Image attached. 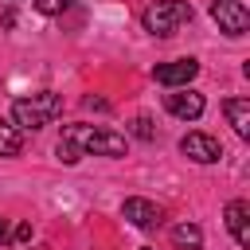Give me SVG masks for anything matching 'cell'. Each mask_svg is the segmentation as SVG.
Returning a JSON list of instances; mask_svg holds the SVG:
<instances>
[{"mask_svg":"<svg viewBox=\"0 0 250 250\" xmlns=\"http://www.w3.org/2000/svg\"><path fill=\"white\" fill-rule=\"evenodd\" d=\"M59 141H66L78 156H125V137L98 125H66Z\"/></svg>","mask_w":250,"mask_h":250,"instance_id":"cell-1","label":"cell"},{"mask_svg":"<svg viewBox=\"0 0 250 250\" xmlns=\"http://www.w3.org/2000/svg\"><path fill=\"white\" fill-rule=\"evenodd\" d=\"M59 113H62V98H59L55 90H39V94H31V98L12 102V121H16V129H43V125H51Z\"/></svg>","mask_w":250,"mask_h":250,"instance_id":"cell-2","label":"cell"},{"mask_svg":"<svg viewBox=\"0 0 250 250\" xmlns=\"http://www.w3.org/2000/svg\"><path fill=\"white\" fill-rule=\"evenodd\" d=\"M184 23H191V4L188 0H156L148 12H145V31L152 35H176Z\"/></svg>","mask_w":250,"mask_h":250,"instance_id":"cell-3","label":"cell"},{"mask_svg":"<svg viewBox=\"0 0 250 250\" xmlns=\"http://www.w3.org/2000/svg\"><path fill=\"white\" fill-rule=\"evenodd\" d=\"M211 20L227 35H246V27H250V12L242 0H211Z\"/></svg>","mask_w":250,"mask_h":250,"instance_id":"cell-4","label":"cell"},{"mask_svg":"<svg viewBox=\"0 0 250 250\" xmlns=\"http://www.w3.org/2000/svg\"><path fill=\"white\" fill-rule=\"evenodd\" d=\"M164 109H168L172 117H180V121H199V117H203V94L180 86V90L164 94Z\"/></svg>","mask_w":250,"mask_h":250,"instance_id":"cell-5","label":"cell"},{"mask_svg":"<svg viewBox=\"0 0 250 250\" xmlns=\"http://www.w3.org/2000/svg\"><path fill=\"white\" fill-rule=\"evenodd\" d=\"M195 74H199V62H195V59H172V62H160V66L152 70V78H156L160 86H168V90L188 86Z\"/></svg>","mask_w":250,"mask_h":250,"instance_id":"cell-6","label":"cell"},{"mask_svg":"<svg viewBox=\"0 0 250 250\" xmlns=\"http://www.w3.org/2000/svg\"><path fill=\"white\" fill-rule=\"evenodd\" d=\"M180 152H184L188 160H195V164H215V160H223V145H219L215 137H207V133H188V137L180 141Z\"/></svg>","mask_w":250,"mask_h":250,"instance_id":"cell-7","label":"cell"},{"mask_svg":"<svg viewBox=\"0 0 250 250\" xmlns=\"http://www.w3.org/2000/svg\"><path fill=\"white\" fill-rule=\"evenodd\" d=\"M121 215H125L133 227H141V230L160 227V219H164V211H160L152 199H141V195H129V199L121 203Z\"/></svg>","mask_w":250,"mask_h":250,"instance_id":"cell-8","label":"cell"},{"mask_svg":"<svg viewBox=\"0 0 250 250\" xmlns=\"http://www.w3.org/2000/svg\"><path fill=\"white\" fill-rule=\"evenodd\" d=\"M223 219H227V230L234 234V242L250 246V203L246 199H230L227 211H223Z\"/></svg>","mask_w":250,"mask_h":250,"instance_id":"cell-9","label":"cell"},{"mask_svg":"<svg viewBox=\"0 0 250 250\" xmlns=\"http://www.w3.org/2000/svg\"><path fill=\"white\" fill-rule=\"evenodd\" d=\"M223 113H227L230 129L246 141V137H250V102H246V98H227V102H223Z\"/></svg>","mask_w":250,"mask_h":250,"instance_id":"cell-10","label":"cell"},{"mask_svg":"<svg viewBox=\"0 0 250 250\" xmlns=\"http://www.w3.org/2000/svg\"><path fill=\"white\" fill-rule=\"evenodd\" d=\"M172 242H176V250H199L203 246V230L195 223H180V227H172Z\"/></svg>","mask_w":250,"mask_h":250,"instance_id":"cell-11","label":"cell"},{"mask_svg":"<svg viewBox=\"0 0 250 250\" xmlns=\"http://www.w3.org/2000/svg\"><path fill=\"white\" fill-rule=\"evenodd\" d=\"M20 148H23V133L0 121V156H20Z\"/></svg>","mask_w":250,"mask_h":250,"instance_id":"cell-12","label":"cell"},{"mask_svg":"<svg viewBox=\"0 0 250 250\" xmlns=\"http://www.w3.org/2000/svg\"><path fill=\"white\" fill-rule=\"evenodd\" d=\"M35 8H39L43 16H59V12L70 8V0H35Z\"/></svg>","mask_w":250,"mask_h":250,"instance_id":"cell-13","label":"cell"},{"mask_svg":"<svg viewBox=\"0 0 250 250\" xmlns=\"http://www.w3.org/2000/svg\"><path fill=\"white\" fill-rule=\"evenodd\" d=\"M133 133H137L141 141H152V137H156V129H152L148 117H137V121H133Z\"/></svg>","mask_w":250,"mask_h":250,"instance_id":"cell-14","label":"cell"},{"mask_svg":"<svg viewBox=\"0 0 250 250\" xmlns=\"http://www.w3.org/2000/svg\"><path fill=\"white\" fill-rule=\"evenodd\" d=\"M27 238H31V227H27V223H20V227L12 230V242H27Z\"/></svg>","mask_w":250,"mask_h":250,"instance_id":"cell-15","label":"cell"},{"mask_svg":"<svg viewBox=\"0 0 250 250\" xmlns=\"http://www.w3.org/2000/svg\"><path fill=\"white\" fill-rule=\"evenodd\" d=\"M8 238H12V227H8V219L0 215V242H8Z\"/></svg>","mask_w":250,"mask_h":250,"instance_id":"cell-16","label":"cell"},{"mask_svg":"<svg viewBox=\"0 0 250 250\" xmlns=\"http://www.w3.org/2000/svg\"><path fill=\"white\" fill-rule=\"evenodd\" d=\"M141 250H152V246H141Z\"/></svg>","mask_w":250,"mask_h":250,"instance_id":"cell-17","label":"cell"}]
</instances>
